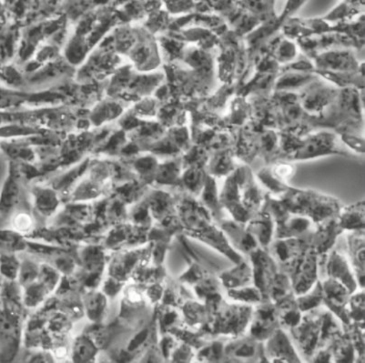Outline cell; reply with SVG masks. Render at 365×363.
<instances>
[{
	"label": "cell",
	"mask_w": 365,
	"mask_h": 363,
	"mask_svg": "<svg viewBox=\"0 0 365 363\" xmlns=\"http://www.w3.org/2000/svg\"><path fill=\"white\" fill-rule=\"evenodd\" d=\"M322 311L317 309L307 312L300 322L290 329L292 338L298 351L311 362L315 352L321 349Z\"/></svg>",
	"instance_id": "cell-3"
},
{
	"label": "cell",
	"mask_w": 365,
	"mask_h": 363,
	"mask_svg": "<svg viewBox=\"0 0 365 363\" xmlns=\"http://www.w3.org/2000/svg\"><path fill=\"white\" fill-rule=\"evenodd\" d=\"M220 283L227 289L241 288L253 283L252 267L245 260L237 263L235 268L218 275Z\"/></svg>",
	"instance_id": "cell-15"
},
{
	"label": "cell",
	"mask_w": 365,
	"mask_h": 363,
	"mask_svg": "<svg viewBox=\"0 0 365 363\" xmlns=\"http://www.w3.org/2000/svg\"><path fill=\"white\" fill-rule=\"evenodd\" d=\"M344 230L338 223V217L317 224L311 236V247L318 256L325 255L334 247L335 240Z\"/></svg>",
	"instance_id": "cell-10"
},
{
	"label": "cell",
	"mask_w": 365,
	"mask_h": 363,
	"mask_svg": "<svg viewBox=\"0 0 365 363\" xmlns=\"http://www.w3.org/2000/svg\"><path fill=\"white\" fill-rule=\"evenodd\" d=\"M246 230L251 233L259 246L267 250L269 243L274 240L275 223L272 218L264 210H259L247 223H245Z\"/></svg>",
	"instance_id": "cell-13"
},
{
	"label": "cell",
	"mask_w": 365,
	"mask_h": 363,
	"mask_svg": "<svg viewBox=\"0 0 365 363\" xmlns=\"http://www.w3.org/2000/svg\"><path fill=\"white\" fill-rule=\"evenodd\" d=\"M252 308L250 305H228L222 300L199 329L210 339L219 336L240 337L250 325Z\"/></svg>",
	"instance_id": "cell-2"
},
{
	"label": "cell",
	"mask_w": 365,
	"mask_h": 363,
	"mask_svg": "<svg viewBox=\"0 0 365 363\" xmlns=\"http://www.w3.org/2000/svg\"><path fill=\"white\" fill-rule=\"evenodd\" d=\"M225 362H268L263 342L251 335L240 336L227 341L225 346Z\"/></svg>",
	"instance_id": "cell-7"
},
{
	"label": "cell",
	"mask_w": 365,
	"mask_h": 363,
	"mask_svg": "<svg viewBox=\"0 0 365 363\" xmlns=\"http://www.w3.org/2000/svg\"><path fill=\"white\" fill-rule=\"evenodd\" d=\"M194 357V352L192 346L184 343L182 345L176 346L173 351V358L174 362H190Z\"/></svg>",
	"instance_id": "cell-30"
},
{
	"label": "cell",
	"mask_w": 365,
	"mask_h": 363,
	"mask_svg": "<svg viewBox=\"0 0 365 363\" xmlns=\"http://www.w3.org/2000/svg\"><path fill=\"white\" fill-rule=\"evenodd\" d=\"M317 224L307 217L291 214L287 219L275 224L274 240L311 236Z\"/></svg>",
	"instance_id": "cell-12"
},
{
	"label": "cell",
	"mask_w": 365,
	"mask_h": 363,
	"mask_svg": "<svg viewBox=\"0 0 365 363\" xmlns=\"http://www.w3.org/2000/svg\"><path fill=\"white\" fill-rule=\"evenodd\" d=\"M184 322L190 328L200 329L208 321L210 313L205 303H199L193 299L186 300L182 305Z\"/></svg>",
	"instance_id": "cell-19"
},
{
	"label": "cell",
	"mask_w": 365,
	"mask_h": 363,
	"mask_svg": "<svg viewBox=\"0 0 365 363\" xmlns=\"http://www.w3.org/2000/svg\"><path fill=\"white\" fill-rule=\"evenodd\" d=\"M249 335L259 342H265L279 326L277 308L271 300H262L252 308Z\"/></svg>",
	"instance_id": "cell-4"
},
{
	"label": "cell",
	"mask_w": 365,
	"mask_h": 363,
	"mask_svg": "<svg viewBox=\"0 0 365 363\" xmlns=\"http://www.w3.org/2000/svg\"><path fill=\"white\" fill-rule=\"evenodd\" d=\"M338 223L344 230H364V201L348 207H341L338 215Z\"/></svg>",
	"instance_id": "cell-18"
},
{
	"label": "cell",
	"mask_w": 365,
	"mask_h": 363,
	"mask_svg": "<svg viewBox=\"0 0 365 363\" xmlns=\"http://www.w3.org/2000/svg\"><path fill=\"white\" fill-rule=\"evenodd\" d=\"M21 263L14 254L0 252V276L2 279L16 280L18 278Z\"/></svg>",
	"instance_id": "cell-26"
},
{
	"label": "cell",
	"mask_w": 365,
	"mask_h": 363,
	"mask_svg": "<svg viewBox=\"0 0 365 363\" xmlns=\"http://www.w3.org/2000/svg\"><path fill=\"white\" fill-rule=\"evenodd\" d=\"M324 265H325V272L328 277L343 283L349 290L351 295L356 292L358 288L356 277L351 272L349 262L341 254L336 250H333L331 253L327 254L322 267Z\"/></svg>",
	"instance_id": "cell-11"
},
{
	"label": "cell",
	"mask_w": 365,
	"mask_h": 363,
	"mask_svg": "<svg viewBox=\"0 0 365 363\" xmlns=\"http://www.w3.org/2000/svg\"><path fill=\"white\" fill-rule=\"evenodd\" d=\"M296 302H297L299 309L302 312L312 311L317 309L322 303V288L321 280H317V283L310 290L305 292L304 295L296 296Z\"/></svg>",
	"instance_id": "cell-24"
},
{
	"label": "cell",
	"mask_w": 365,
	"mask_h": 363,
	"mask_svg": "<svg viewBox=\"0 0 365 363\" xmlns=\"http://www.w3.org/2000/svg\"><path fill=\"white\" fill-rule=\"evenodd\" d=\"M322 282V303L333 312L344 325L350 324L351 319L348 312V303H349L351 293L343 283L330 277Z\"/></svg>",
	"instance_id": "cell-5"
},
{
	"label": "cell",
	"mask_w": 365,
	"mask_h": 363,
	"mask_svg": "<svg viewBox=\"0 0 365 363\" xmlns=\"http://www.w3.org/2000/svg\"><path fill=\"white\" fill-rule=\"evenodd\" d=\"M107 307L106 297L103 292H92L84 298V308L92 322H101Z\"/></svg>",
	"instance_id": "cell-20"
},
{
	"label": "cell",
	"mask_w": 365,
	"mask_h": 363,
	"mask_svg": "<svg viewBox=\"0 0 365 363\" xmlns=\"http://www.w3.org/2000/svg\"><path fill=\"white\" fill-rule=\"evenodd\" d=\"M8 223L12 230L22 236L32 232L35 227L34 217L27 210H16L9 218Z\"/></svg>",
	"instance_id": "cell-23"
},
{
	"label": "cell",
	"mask_w": 365,
	"mask_h": 363,
	"mask_svg": "<svg viewBox=\"0 0 365 363\" xmlns=\"http://www.w3.org/2000/svg\"><path fill=\"white\" fill-rule=\"evenodd\" d=\"M264 352L266 359L271 362H300L297 352L292 344L291 339L284 329L278 328L266 339Z\"/></svg>",
	"instance_id": "cell-8"
},
{
	"label": "cell",
	"mask_w": 365,
	"mask_h": 363,
	"mask_svg": "<svg viewBox=\"0 0 365 363\" xmlns=\"http://www.w3.org/2000/svg\"><path fill=\"white\" fill-rule=\"evenodd\" d=\"M289 213L308 218L315 224L338 217L341 203L334 198L312 190L289 189L279 195Z\"/></svg>",
	"instance_id": "cell-1"
},
{
	"label": "cell",
	"mask_w": 365,
	"mask_h": 363,
	"mask_svg": "<svg viewBox=\"0 0 365 363\" xmlns=\"http://www.w3.org/2000/svg\"><path fill=\"white\" fill-rule=\"evenodd\" d=\"M269 173L276 180H279V183L285 184L286 181L290 180L292 175H294V168L289 164H279L276 165L274 169H272V173Z\"/></svg>",
	"instance_id": "cell-29"
},
{
	"label": "cell",
	"mask_w": 365,
	"mask_h": 363,
	"mask_svg": "<svg viewBox=\"0 0 365 363\" xmlns=\"http://www.w3.org/2000/svg\"><path fill=\"white\" fill-rule=\"evenodd\" d=\"M97 352V345L88 335L83 334L76 339L72 346V358L75 362H91Z\"/></svg>",
	"instance_id": "cell-21"
},
{
	"label": "cell",
	"mask_w": 365,
	"mask_h": 363,
	"mask_svg": "<svg viewBox=\"0 0 365 363\" xmlns=\"http://www.w3.org/2000/svg\"><path fill=\"white\" fill-rule=\"evenodd\" d=\"M202 198L200 203L212 214L213 220L219 223L220 220L225 219V209L220 203L218 190L216 183L212 177H206L205 187L202 190Z\"/></svg>",
	"instance_id": "cell-16"
},
{
	"label": "cell",
	"mask_w": 365,
	"mask_h": 363,
	"mask_svg": "<svg viewBox=\"0 0 365 363\" xmlns=\"http://www.w3.org/2000/svg\"><path fill=\"white\" fill-rule=\"evenodd\" d=\"M364 230H354L348 234L347 242L351 265L354 267V275L358 285L361 289L364 287Z\"/></svg>",
	"instance_id": "cell-14"
},
{
	"label": "cell",
	"mask_w": 365,
	"mask_h": 363,
	"mask_svg": "<svg viewBox=\"0 0 365 363\" xmlns=\"http://www.w3.org/2000/svg\"><path fill=\"white\" fill-rule=\"evenodd\" d=\"M348 312H349L351 322L364 323V290H361L360 292L350 296L349 303H348Z\"/></svg>",
	"instance_id": "cell-28"
},
{
	"label": "cell",
	"mask_w": 365,
	"mask_h": 363,
	"mask_svg": "<svg viewBox=\"0 0 365 363\" xmlns=\"http://www.w3.org/2000/svg\"><path fill=\"white\" fill-rule=\"evenodd\" d=\"M218 226L235 250H238L245 255H250L253 250L259 247L255 237L246 230L245 223L235 220H222Z\"/></svg>",
	"instance_id": "cell-9"
},
{
	"label": "cell",
	"mask_w": 365,
	"mask_h": 363,
	"mask_svg": "<svg viewBox=\"0 0 365 363\" xmlns=\"http://www.w3.org/2000/svg\"><path fill=\"white\" fill-rule=\"evenodd\" d=\"M228 296L232 299L245 303V305H256L262 302L263 296L257 287L245 286L241 288L229 289Z\"/></svg>",
	"instance_id": "cell-25"
},
{
	"label": "cell",
	"mask_w": 365,
	"mask_h": 363,
	"mask_svg": "<svg viewBox=\"0 0 365 363\" xmlns=\"http://www.w3.org/2000/svg\"><path fill=\"white\" fill-rule=\"evenodd\" d=\"M226 341L212 339L200 348L197 353L199 362H225V346Z\"/></svg>",
	"instance_id": "cell-22"
},
{
	"label": "cell",
	"mask_w": 365,
	"mask_h": 363,
	"mask_svg": "<svg viewBox=\"0 0 365 363\" xmlns=\"http://www.w3.org/2000/svg\"><path fill=\"white\" fill-rule=\"evenodd\" d=\"M275 305L277 308L279 326L282 329H291L300 322L302 312L296 302L294 293L286 297Z\"/></svg>",
	"instance_id": "cell-17"
},
{
	"label": "cell",
	"mask_w": 365,
	"mask_h": 363,
	"mask_svg": "<svg viewBox=\"0 0 365 363\" xmlns=\"http://www.w3.org/2000/svg\"><path fill=\"white\" fill-rule=\"evenodd\" d=\"M36 208L42 215H52L59 205L57 195L53 191L45 190L44 193L36 195Z\"/></svg>",
	"instance_id": "cell-27"
},
{
	"label": "cell",
	"mask_w": 365,
	"mask_h": 363,
	"mask_svg": "<svg viewBox=\"0 0 365 363\" xmlns=\"http://www.w3.org/2000/svg\"><path fill=\"white\" fill-rule=\"evenodd\" d=\"M252 262L253 285L262 292L263 300H267L269 285L279 269L277 262L267 250L259 247L249 255Z\"/></svg>",
	"instance_id": "cell-6"
}]
</instances>
